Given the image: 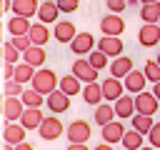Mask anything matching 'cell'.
I'll return each instance as SVG.
<instances>
[{"instance_id":"obj_14","label":"cell","mask_w":160,"mask_h":150,"mask_svg":"<svg viewBox=\"0 0 160 150\" xmlns=\"http://www.w3.org/2000/svg\"><path fill=\"white\" fill-rule=\"evenodd\" d=\"M145 82H148L145 72H142V70H135V68H132V70L122 78L125 92H142V90H145Z\"/></svg>"},{"instance_id":"obj_44","label":"cell","mask_w":160,"mask_h":150,"mask_svg":"<svg viewBox=\"0 0 160 150\" xmlns=\"http://www.w3.org/2000/svg\"><path fill=\"white\" fill-rule=\"evenodd\" d=\"M92 150H115V148H112L110 142H105V140H102V142H100V145H95Z\"/></svg>"},{"instance_id":"obj_10","label":"cell","mask_w":160,"mask_h":150,"mask_svg":"<svg viewBox=\"0 0 160 150\" xmlns=\"http://www.w3.org/2000/svg\"><path fill=\"white\" fill-rule=\"evenodd\" d=\"M100 30H102V35H122L125 32V20L120 18V12H108L100 20Z\"/></svg>"},{"instance_id":"obj_3","label":"cell","mask_w":160,"mask_h":150,"mask_svg":"<svg viewBox=\"0 0 160 150\" xmlns=\"http://www.w3.org/2000/svg\"><path fill=\"white\" fill-rule=\"evenodd\" d=\"M22 110H25V105H22L20 95H5V98H2V112H0V115L5 118V122H15V120H20Z\"/></svg>"},{"instance_id":"obj_46","label":"cell","mask_w":160,"mask_h":150,"mask_svg":"<svg viewBox=\"0 0 160 150\" xmlns=\"http://www.w3.org/2000/svg\"><path fill=\"white\" fill-rule=\"evenodd\" d=\"M8 8H10V2H8V0H0V18H2V12H5Z\"/></svg>"},{"instance_id":"obj_2","label":"cell","mask_w":160,"mask_h":150,"mask_svg":"<svg viewBox=\"0 0 160 150\" xmlns=\"http://www.w3.org/2000/svg\"><path fill=\"white\" fill-rule=\"evenodd\" d=\"M62 132H65V125H62V120H60L58 115H48V118H42V122L38 125V135H40L42 140H58Z\"/></svg>"},{"instance_id":"obj_25","label":"cell","mask_w":160,"mask_h":150,"mask_svg":"<svg viewBox=\"0 0 160 150\" xmlns=\"http://www.w3.org/2000/svg\"><path fill=\"white\" fill-rule=\"evenodd\" d=\"M92 118H95V122H98L100 128H102L105 122L115 120V108H112V102H108V100L98 102V105H95V112H92Z\"/></svg>"},{"instance_id":"obj_33","label":"cell","mask_w":160,"mask_h":150,"mask_svg":"<svg viewBox=\"0 0 160 150\" xmlns=\"http://www.w3.org/2000/svg\"><path fill=\"white\" fill-rule=\"evenodd\" d=\"M140 18H142V22H158L160 20V2H145L140 8Z\"/></svg>"},{"instance_id":"obj_23","label":"cell","mask_w":160,"mask_h":150,"mask_svg":"<svg viewBox=\"0 0 160 150\" xmlns=\"http://www.w3.org/2000/svg\"><path fill=\"white\" fill-rule=\"evenodd\" d=\"M50 35H52V32L48 30V25H45V22H32V25H30V30H28L30 42H32V45H42V48H45V42L50 40Z\"/></svg>"},{"instance_id":"obj_19","label":"cell","mask_w":160,"mask_h":150,"mask_svg":"<svg viewBox=\"0 0 160 150\" xmlns=\"http://www.w3.org/2000/svg\"><path fill=\"white\" fill-rule=\"evenodd\" d=\"M108 70H110V75L112 78H125L130 70H132V58H128V55H118V58H112V62L108 65Z\"/></svg>"},{"instance_id":"obj_24","label":"cell","mask_w":160,"mask_h":150,"mask_svg":"<svg viewBox=\"0 0 160 150\" xmlns=\"http://www.w3.org/2000/svg\"><path fill=\"white\" fill-rule=\"evenodd\" d=\"M80 95H82V100H85L88 105H98V102H102V88H100L98 80L85 82V88L80 90Z\"/></svg>"},{"instance_id":"obj_42","label":"cell","mask_w":160,"mask_h":150,"mask_svg":"<svg viewBox=\"0 0 160 150\" xmlns=\"http://www.w3.org/2000/svg\"><path fill=\"white\" fill-rule=\"evenodd\" d=\"M68 150H90V148H88V142H70Z\"/></svg>"},{"instance_id":"obj_7","label":"cell","mask_w":160,"mask_h":150,"mask_svg":"<svg viewBox=\"0 0 160 150\" xmlns=\"http://www.w3.org/2000/svg\"><path fill=\"white\" fill-rule=\"evenodd\" d=\"M98 72H100V70H95L85 55L72 62V75H75L80 82H92V80H98Z\"/></svg>"},{"instance_id":"obj_13","label":"cell","mask_w":160,"mask_h":150,"mask_svg":"<svg viewBox=\"0 0 160 150\" xmlns=\"http://www.w3.org/2000/svg\"><path fill=\"white\" fill-rule=\"evenodd\" d=\"M102 132V140L105 142H110V145H115V142H120V138H122V132H125V125H122V120L120 118H115V120H110V122H105L102 128H100Z\"/></svg>"},{"instance_id":"obj_55","label":"cell","mask_w":160,"mask_h":150,"mask_svg":"<svg viewBox=\"0 0 160 150\" xmlns=\"http://www.w3.org/2000/svg\"><path fill=\"white\" fill-rule=\"evenodd\" d=\"M0 135H2V125H0Z\"/></svg>"},{"instance_id":"obj_36","label":"cell","mask_w":160,"mask_h":150,"mask_svg":"<svg viewBox=\"0 0 160 150\" xmlns=\"http://www.w3.org/2000/svg\"><path fill=\"white\" fill-rule=\"evenodd\" d=\"M55 5L60 12H75L80 8V0H55Z\"/></svg>"},{"instance_id":"obj_52","label":"cell","mask_w":160,"mask_h":150,"mask_svg":"<svg viewBox=\"0 0 160 150\" xmlns=\"http://www.w3.org/2000/svg\"><path fill=\"white\" fill-rule=\"evenodd\" d=\"M0 112H2V98H0Z\"/></svg>"},{"instance_id":"obj_37","label":"cell","mask_w":160,"mask_h":150,"mask_svg":"<svg viewBox=\"0 0 160 150\" xmlns=\"http://www.w3.org/2000/svg\"><path fill=\"white\" fill-rule=\"evenodd\" d=\"M22 90H25V85H22V82L12 80V78H10V80H5V95H20Z\"/></svg>"},{"instance_id":"obj_28","label":"cell","mask_w":160,"mask_h":150,"mask_svg":"<svg viewBox=\"0 0 160 150\" xmlns=\"http://www.w3.org/2000/svg\"><path fill=\"white\" fill-rule=\"evenodd\" d=\"M38 68H32V65H28L25 60H20V62H15V68H12V80H18V82H30L32 80V72H35Z\"/></svg>"},{"instance_id":"obj_27","label":"cell","mask_w":160,"mask_h":150,"mask_svg":"<svg viewBox=\"0 0 160 150\" xmlns=\"http://www.w3.org/2000/svg\"><path fill=\"white\" fill-rule=\"evenodd\" d=\"M58 88H60L65 95H70V98H72V95H80L82 82H80V80H78L72 72H70V75H65V78H60V80H58Z\"/></svg>"},{"instance_id":"obj_6","label":"cell","mask_w":160,"mask_h":150,"mask_svg":"<svg viewBox=\"0 0 160 150\" xmlns=\"http://www.w3.org/2000/svg\"><path fill=\"white\" fill-rule=\"evenodd\" d=\"M95 48L102 50L108 58H118V55H122V50H125L120 35H102L100 40H95Z\"/></svg>"},{"instance_id":"obj_26","label":"cell","mask_w":160,"mask_h":150,"mask_svg":"<svg viewBox=\"0 0 160 150\" xmlns=\"http://www.w3.org/2000/svg\"><path fill=\"white\" fill-rule=\"evenodd\" d=\"M30 18H22V15H12L10 20H8V32L10 35H28V30H30Z\"/></svg>"},{"instance_id":"obj_18","label":"cell","mask_w":160,"mask_h":150,"mask_svg":"<svg viewBox=\"0 0 160 150\" xmlns=\"http://www.w3.org/2000/svg\"><path fill=\"white\" fill-rule=\"evenodd\" d=\"M58 18H60V10H58V5H55L52 0H45V2L38 5V20H40V22H45V25L52 22V25H55Z\"/></svg>"},{"instance_id":"obj_41","label":"cell","mask_w":160,"mask_h":150,"mask_svg":"<svg viewBox=\"0 0 160 150\" xmlns=\"http://www.w3.org/2000/svg\"><path fill=\"white\" fill-rule=\"evenodd\" d=\"M12 150H35L28 140H22V142H18V145H12Z\"/></svg>"},{"instance_id":"obj_20","label":"cell","mask_w":160,"mask_h":150,"mask_svg":"<svg viewBox=\"0 0 160 150\" xmlns=\"http://www.w3.org/2000/svg\"><path fill=\"white\" fill-rule=\"evenodd\" d=\"M75 25L70 22V20H58L55 22V28H52V38L58 40V42H70L72 38H75Z\"/></svg>"},{"instance_id":"obj_34","label":"cell","mask_w":160,"mask_h":150,"mask_svg":"<svg viewBox=\"0 0 160 150\" xmlns=\"http://www.w3.org/2000/svg\"><path fill=\"white\" fill-rule=\"evenodd\" d=\"M20 60H22V52H20L12 42H5V45H2V62L15 65V62H20Z\"/></svg>"},{"instance_id":"obj_38","label":"cell","mask_w":160,"mask_h":150,"mask_svg":"<svg viewBox=\"0 0 160 150\" xmlns=\"http://www.w3.org/2000/svg\"><path fill=\"white\" fill-rule=\"evenodd\" d=\"M10 42H12V45H15V48H18L20 52H22V50H28V48L32 45L28 35H12V40H10Z\"/></svg>"},{"instance_id":"obj_8","label":"cell","mask_w":160,"mask_h":150,"mask_svg":"<svg viewBox=\"0 0 160 150\" xmlns=\"http://www.w3.org/2000/svg\"><path fill=\"white\" fill-rule=\"evenodd\" d=\"M68 45H70V50H72L78 58H82V55H88V52L95 48V38H92V32H75V38H72Z\"/></svg>"},{"instance_id":"obj_51","label":"cell","mask_w":160,"mask_h":150,"mask_svg":"<svg viewBox=\"0 0 160 150\" xmlns=\"http://www.w3.org/2000/svg\"><path fill=\"white\" fill-rule=\"evenodd\" d=\"M0 40H2V22H0Z\"/></svg>"},{"instance_id":"obj_16","label":"cell","mask_w":160,"mask_h":150,"mask_svg":"<svg viewBox=\"0 0 160 150\" xmlns=\"http://www.w3.org/2000/svg\"><path fill=\"white\" fill-rule=\"evenodd\" d=\"M25 128L15 120V122H5V128H2V142H10V145H18V142H22L25 140Z\"/></svg>"},{"instance_id":"obj_45","label":"cell","mask_w":160,"mask_h":150,"mask_svg":"<svg viewBox=\"0 0 160 150\" xmlns=\"http://www.w3.org/2000/svg\"><path fill=\"white\" fill-rule=\"evenodd\" d=\"M152 95L160 100V80H158V82H152Z\"/></svg>"},{"instance_id":"obj_32","label":"cell","mask_w":160,"mask_h":150,"mask_svg":"<svg viewBox=\"0 0 160 150\" xmlns=\"http://www.w3.org/2000/svg\"><path fill=\"white\" fill-rule=\"evenodd\" d=\"M85 58L90 60V65H92L95 70H105V68L110 65V58H108V55H105L102 50H98V48H92V50H90V52H88Z\"/></svg>"},{"instance_id":"obj_30","label":"cell","mask_w":160,"mask_h":150,"mask_svg":"<svg viewBox=\"0 0 160 150\" xmlns=\"http://www.w3.org/2000/svg\"><path fill=\"white\" fill-rule=\"evenodd\" d=\"M142 140H145V135L142 132H138V130H125L122 132V138H120V142H122V148H128V150H138L140 145H142Z\"/></svg>"},{"instance_id":"obj_11","label":"cell","mask_w":160,"mask_h":150,"mask_svg":"<svg viewBox=\"0 0 160 150\" xmlns=\"http://www.w3.org/2000/svg\"><path fill=\"white\" fill-rule=\"evenodd\" d=\"M100 88H102V100H108V102H115L122 92H125V85H122V80L120 78H105L102 82H100Z\"/></svg>"},{"instance_id":"obj_53","label":"cell","mask_w":160,"mask_h":150,"mask_svg":"<svg viewBox=\"0 0 160 150\" xmlns=\"http://www.w3.org/2000/svg\"><path fill=\"white\" fill-rule=\"evenodd\" d=\"M155 60H158V65H160V52H158V58H155Z\"/></svg>"},{"instance_id":"obj_22","label":"cell","mask_w":160,"mask_h":150,"mask_svg":"<svg viewBox=\"0 0 160 150\" xmlns=\"http://www.w3.org/2000/svg\"><path fill=\"white\" fill-rule=\"evenodd\" d=\"M38 5H40V0H10V10L22 18L38 15Z\"/></svg>"},{"instance_id":"obj_57","label":"cell","mask_w":160,"mask_h":150,"mask_svg":"<svg viewBox=\"0 0 160 150\" xmlns=\"http://www.w3.org/2000/svg\"><path fill=\"white\" fill-rule=\"evenodd\" d=\"M122 150H128V148H122Z\"/></svg>"},{"instance_id":"obj_21","label":"cell","mask_w":160,"mask_h":150,"mask_svg":"<svg viewBox=\"0 0 160 150\" xmlns=\"http://www.w3.org/2000/svg\"><path fill=\"white\" fill-rule=\"evenodd\" d=\"M45 58H48V52H45L42 45H30L28 50H22V60L28 65H32V68H42L45 65Z\"/></svg>"},{"instance_id":"obj_50","label":"cell","mask_w":160,"mask_h":150,"mask_svg":"<svg viewBox=\"0 0 160 150\" xmlns=\"http://www.w3.org/2000/svg\"><path fill=\"white\" fill-rule=\"evenodd\" d=\"M0 68H2V45H0Z\"/></svg>"},{"instance_id":"obj_39","label":"cell","mask_w":160,"mask_h":150,"mask_svg":"<svg viewBox=\"0 0 160 150\" xmlns=\"http://www.w3.org/2000/svg\"><path fill=\"white\" fill-rule=\"evenodd\" d=\"M148 138H150V145L160 150V122H152V128H150Z\"/></svg>"},{"instance_id":"obj_43","label":"cell","mask_w":160,"mask_h":150,"mask_svg":"<svg viewBox=\"0 0 160 150\" xmlns=\"http://www.w3.org/2000/svg\"><path fill=\"white\" fill-rule=\"evenodd\" d=\"M12 68H15V65L5 62V72H2V75H5V80H10V78H12Z\"/></svg>"},{"instance_id":"obj_35","label":"cell","mask_w":160,"mask_h":150,"mask_svg":"<svg viewBox=\"0 0 160 150\" xmlns=\"http://www.w3.org/2000/svg\"><path fill=\"white\" fill-rule=\"evenodd\" d=\"M142 72H145V78H148L150 82H158V80H160V65H158V60H145Z\"/></svg>"},{"instance_id":"obj_47","label":"cell","mask_w":160,"mask_h":150,"mask_svg":"<svg viewBox=\"0 0 160 150\" xmlns=\"http://www.w3.org/2000/svg\"><path fill=\"white\" fill-rule=\"evenodd\" d=\"M138 150H158V148H152V145H140Z\"/></svg>"},{"instance_id":"obj_49","label":"cell","mask_w":160,"mask_h":150,"mask_svg":"<svg viewBox=\"0 0 160 150\" xmlns=\"http://www.w3.org/2000/svg\"><path fill=\"white\" fill-rule=\"evenodd\" d=\"M140 5H145V2H160V0H138Z\"/></svg>"},{"instance_id":"obj_17","label":"cell","mask_w":160,"mask_h":150,"mask_svg":"<svg viewBox=\"0 0 160 150\" xmlns=\"http://www.w3.org/2000/svg\"><path fill=\"white\" fill-rule=\"evenodd\" d=\"M42 118H45V112H42L40 108H25L18 122H20L25 130H38V125L42 122Z\"/></svg>"},{"instance_id":"obj_12","label":"cell","mask_w":160,"mask_h":150,"mask_svg":"<svg viewBox=\"0 0 160 150\" xmlns=\"http://www.w3.org/2000/svg\"><path fill=\"white\" fill-rule=\"evenodd\" d=\"M138 40H140L142 48H155V45H160V28H158V22H142V28H140V32H138Z\"/></svg>"},{"instance_id":"obj_9","label":"cell","mask_w":160,"mask_h":150,"mask_svg":"<svg viewBox=\"0 0 160 150\" xmlns=\"http://www.w3.org/2000/svg\"><path fill=\"white\" fill-rule=\"evenodd\" d=\"M160 108V100L152 92H135V112H145V115H155Z\"/></svg>"},{"instance_id":"obj_56","label":"cell","mask_w":160,"mask_h":150,"mask_svg":"<svg viewBox=\"0 0 160 150\" xmlns=\"http://www.w3.org/2000/svg\"><path fill=\"white\" fill-rule=\"evenodd\" d=\"M158 28H160V20H158Z\"/></svg>"},{"instance_id":"obj_15","label":"cell","mask_w":160,"mask_h":150,"mask_svg":"<svg viewBox=\"0 0 160 150\" xmlns=\"http://www.w3.org/2000/svg\"><path fill=\"white\" fill-rule=\"evenodd\" d=\"M112 108H115V118L128 120V118H132V115H135V98L122 92V95H120V98L112 102Z\"/></svg>"},{"instance_id":"obj_40","label":"cell","mask_w":160,"mask_h":150,"mask_svg":"<svg viewBox=\"0 0 160 150\" xmlns=\"http://www.w3.org/2000/svg\"><path fill=\"white\" fill-rule=\"evenodd\" d=\"M105 5H108L110 12H122L128 8V0H105Z\"/></svg>"},{"instance_id":"obj_4","label":"cell","mask_w":160,"mask_h":150,"mask_svg":"<svg viewBox=\"0 0 160 150\" xmlns=\"http://www.w3.org/2000/svg\"><path fill=\"white\" fill-rule=\"evenodd\" d=\"M45 105H48V110H50V112H55V115L68 112V110H70V95H65L60 88H55L52 92H48V95H45Z\"/></svg>"},{"instance_id":"obj_29","label":"cell","mask_w":160,"mask_h":150,"mask_svg":"<svg viewBox=\"0 0 160 150\" xmlns=\"http://www.w3.org/2000/svg\"><path fill=\"white\" fill-rule=\"evenodd\" d=\"M130 122H132V130H138V132L148 135L155 120H152V115H145V112H135V115L130 118Z\"/></svg>"},{"instance_id":"obj_48","label":"cell","mask_w":160,"mask_h":150,"mask_svg":"<svg viewBox=\"0 0 160 150\" xmlns=\"http://www.w3.org/2000/svg\"><path fill=\"white\" fill-rule=\"evenodd\" d=\"M2 150H12V145L10 142H2Z\"/></svg>"},{"instance_id":"obj_54","label":"cell","mask_w":160,"mask_h":150,"mask_svg":"<svg viewBox=\"0 0 160 150\" xmlns=\"http://www.w3.org/2000/svg\"><path fill=\"white\" fill-rule=\"evenodd\" d=\"M0 150H2V140H0Z\"/></svg>"},{"instance_id":"obj_1","label":"cell","mask_w":160,"mask_h":150,"mask_svg":"<svg viewBox=\"0 0 160 150\" xmlns=\"http://www.w3.org/2000/svg\"><path fill=\"white\" fill-rule=\"evenodd\" d=\"M58 75H55V70H50V68H38L35 72H32V80H30V85H32V90H38L40 95H48V92H52L55 88H58Z\"/></svg>"},{"instance_id":"obj_5","label":"cell","mask_w":160,"mask_h":150,"mask_svg":"<svg viewBox=\"0 0 160 150\" xmlns=\"http://www.w3.org/2000/svg\"><path fill=\"white\" fill-rule=\"evenodd\" d=\"M65 135L70 142H88L92 130H90V122L88 120H72L68 128H65Z\"/></svg>"},{"instance_id":"obj_31","label":"cell","mask_w":160,"mask_h":150,"mask_svg":"<svg viewBox=\"0 0 160 150\" xmlns=\"http://www.w3.org/2000/svg\"><path fill=\"white\" fill-rule=\"evenodd\" d=\"M20 100H22V105L25 108H42V102H45V95H40L38 90H22L20 92Z\"/></svg>"}]
</instances>
